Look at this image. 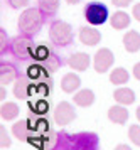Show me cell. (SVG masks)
I'll use <instances>...</instances> for the list:
<instances>
[{
	"label": "cell",
	"instance_id": "6da1fadb",
	"mask_svg": "<svg viewBox=\"0 0 140 150\" xmlns=\"http://www.w3.org/2000/svg\"><path fill=\"white\" fill-rule=\"evenodd\" d=\"M42 21H44V15L39 8H27V10H24V14H20L19 30L24 35L32 37L34 34H37L41 30Z\"/></svg>",
	"mask_w": 140,
	"mask_h": 150
},
{
	"label": "cell",
	"instance_id": "7a4b0ae2",
	"mask_svg": "<svg viewBox=\"0 0 140 150\" xmlns=\"http://www.w3.org/2000/svg\"><path fill=\"white\" fill-rule=\"evenodd\" d=\"M49 37L51 41L59 46V47H66L73 42V29L68 22L63 21H54L49 27Z\"/></svg>",
	"mask_w": 140,
	"mask_h": 150
},
{
	"label": "cell",
	"instance_id": "3957f363",
	"mask_svg": "<svg viewBox=\"0 0 140 150\" xmlns=\"http://www.w3.org/2000/svg\"><path fill=\"white\" fill-rule=\"evenodd\" d=\"M34 49H36V46L32 44L31 37L24 34L14 37L10 42V51H12L14 57L19 61H26V59L34 57Z\"/></svg>",
	"mask_w": 140,
	"mask_h": 150
},
{
	"label": "cell",
	"instance_id": "277c9868",
	"mask_svg": "<svg viewBox=\"0 0 140 150\" xmlns=\"http://www.w3.org/2000/svg\"><path fill=\"white\" fill-rule=\"evenodd\" d=\"M85 17L91 25H101L108 19V8L105 4L100 2H91L85 7Z\"/></svg>",
	"mask_w": 140,
	"mask_h": 150
},
{
	"label": "cell",
	"instance_id": "5b68a950",
	"mask_svg": "<svg viewBox=\"0 0 140 150\" xmlns=\"http://www.w3.org/2000/svg\"><path fill=\"white\" fill-rule=\"evenodd\" d=\"M74 118H76V111H74L71 103L61 101L59 105L56 106V110H54V122L58 123V125H61V127L69 125Z\"/></svg>",
	"mask_w": 140,
	"mask_h": 150
},
{
	"label": "cell",
	"instance_id": "8992f818",
	"mask_svg": "<svg viewBox=\"0 0 140 150\" xmlns=\"http://www.w3.org/2000/svg\"><path fill=\"white\" fill-rule=\"evenodd\" d=\"M93 62H95V71L96 73H107L108 69L112 68V64H113V52L107 47L100 49L95 54Z\"/></svg>",
	"mask_w": 140,
	"mask_h": 150
},
{
	"label": "cell",
	"instance_id": "52a82bcc",
	"mask_svg": "<svg viewBox=\"0 0 140 150\" xmlns=\"http://www.w3.org/2000/svg\"><path fill=\"white\" fill-rule=\"evenodd\" d=\"M68 66L74 71H86L90 68V56L85 52H76L71 54L68 59Z\"/></svg>",
	"mask_w": 140,
	"mask_h": 150
},
{
	"label": "cell",
	"instance_id": "ba28073f",
	"mask_svg": "<svg viewBox=\"0 0 140 150\" xmlns=\"http://www.w3.org/2000/svg\"><path fill=\"white\" fill-rule=\"evenodd\" d=\"M80 41L85 46H96L101 41L100 30H96L93 27H81L80 29Z\"/></svg>",
	"mask_w": 140,
	"mask_h": 150
},
{
	"label": "cell",
	"instance_id": "9c48e42d",
	"mask_svg": "<svg viewBox=\"0 0 140 150\" xmlns=\"http://www.w3.org/2000/svg\"><path fill=\"white\" fill-rule=\"evenodd\" d=\"M32 91H36V86L31 84L27 78H19L17 83H15V86H14V95H15V98H19V100L29 96Z\"/></svg>",
	"mask_w": 140,
	"mask_h": 150
},
{
	"label": "cell",
	"instance_id": "30bf717a",
	"mask_svg": "<svg viewBox=\"0 0 140 150\" xmlns=\"http://www.w3.org/2000/svg\"><path fill=\"white\" fill-rule=\"evenodd\" d=\"M123 46L128 52H137L140 51V34L137 30H128L123 35Z\"/></svg>",
	"mask_w": 140,
	"mask_h": 150
},
{
	"label": "cell",
	"instance_id": "8fae6325",
	"mask_svg": "<svg viewBox=\"0 0 140 150\" xmlns=\"http://www.w3.org/2000/svg\"><path fill=\"white\" fill-rule=\"evenodd\" d=\"M80 84H81L80 76L74 74V73H68V74H64L63 81H61V88L66 93H74L76 89L80 88Z\"/></svg>",
	"mask_w": 140,
	"mask_h": 150
},
{
	"label": "cell",
	"instance_id": "7c38bea8",
	"mask_svg": "<svg viewBox=\"0 0 140 150\" xmlns=\"http://www.w3.org/2000/svg\"><path fill=\"white\" fill-rule=\"evenodd\" d=\"M108 118L113 123H118V125H123V123L128 120V110L123 108L122 105H117V106H112L108 110Z\"/></svg>",
	"mask_w": 140,
	"mask_h": 150
},
{
	"label": "cell",
	"instance_id": "4fadbf2b",
	"mask_svg": "<svg viewBox=\"0 0 140 150\" xmlns=\"http://www.w3.org/2000/svg\"><path fill=\"white\" fill-rule=\"evenodd\" d=\"M15 78H17V69L9 62H2L0 64V83H2V86L12 83Z\"/></svg>",
	"mask_w": 140,
	"mask_h": 150
},
{
	"label": "cell",
	"instance_id": "5bb4252c",
	"mask_svg": "<svg viewBox=\"0 0 140 150\" xmlns=\"http://www.w3.org/2000/svg\"><path fill=\"white\" fill-rule=\"evenodd\" d=\"M110 24H112V27H113V29H117V30H122V29H127L128 25H130V17H128L127 12L118 10V12H115V14L112 15Z\"/></svg>",
	"mask_w": 140,
	"mask_h": 150
},
{
	"label": "cell",
	"instance_id": "9a60e30c",
	"mask_svg": "<svg viewBox=\"0 0 140 150\" xmlns=\"http://www.w3.org/2000/svg\"><path fill=\"white\" fill-rule=\"evenodd\" d=\"M74 103H76L78 106H83V108L91 106L95 103V93L91 89H81V91H78V93L74 95Z\"/></svg>",
	"mask_w": 140,
	"mask_h": 150
},
{
	"label": "cell",
	"instance_id": "2e32d148",
	"mask_svg": "<svg viewBox=\"0 0 140 150\" xmlns=\"http://www.w3.org/2000/svg\"><path fill=\"white\" fill-rule=\"evenodd\" d=\"M115 101H118L120 105H132L135 101V93L130 88H118L113 93Z\"/></svg>",
	"mask_w": 140,
	"mask_h": 150
},
{
	"label": "cell",
	"instance_id": "e0dca14e",
	"mask_svg": "<svg viewBox=\"0 0 140 150\" xmlns=\"http://www.w3.org/2000/svg\"><path fill=\"white\" fill-rule=\"evenodd\" d=\"M29 120H22V122H17L12 127L14 135L17 137L19 140H29V132L32 130V127H29Z\"/></svg>",
	"mask_w": 140,
	"mask_h": 150
},
{
	"label": "cell",
	"instance_id": "ac0fdd59",
	"mask_svg": "<svg viewBox=\"0 0 140 150\" xmlns=\"http://www.w3.org/2000/svg\"><path fill=\"white\" fill-rule=\"evenodd\" d=\"M53 56H54V51L49 47V46H46V44H39V46H36V49H34V57L32 59L41 61V62H47Z\"/></svg>",
	"mask_w": 140,
	"mask_h": 150
},
{
	"label": "cell",
	"instance_id": "d6986e66",
	"mask_svg": "<svg viewBox=\"0 0 140 150\" xmlns=\"http://www.w3.org/2000/svg\"><path fill=\"white\" fill-rule=\"evenodd\" d=\"M59 8V0H39V10L44 17H53Z\"/></svg>",
	"mask_w": 140,
	"mask_h": 150
},
{
	"label": "cell",
	"instance_id": "ffe728a7",
	"mask_svg": "<svg viewBox=\"0 0 140 150\" xmlns=\"http://www.w3.org/2000/svg\"><path fill=\"white\" fill-rule=\"evenodd\" d=\"M19 115V106L15 105V103H2V106H0V116H2V120H14L15 116Z\"/></svg>",
	"mask_w": 140,
	"mask_h": 150
},
{
	"label": "cell",
	"instance_id": "44dd1931",
	"mask_svg": "<svg viewBox=\"0 0 140 150\" xmlns=\"http://www.w3.org/2000/svg\"><path fill=\"white\" fill-rule=\"evenodd\" d=\"M128 78H130L128 71L123 68H117L110 73V81L113 83V84H125L128 81Z\"/></svg>",
	"mask_w": 140,
	"mask_h": 150
},
{
	"label": "cell",
	"instance_id": "7402d4cb",
	"mask_svg": "<svg viewBox=\"0 0 140 150\" xmlns=\"http://www.w3.org/2000/svg\"><path fill=\"white\" fill-rule=\"evenodd\" d=\"M128 137H130V140H132L135 145L140 147V127L139 125H132V127L128 128Z\"/></svg>",
	"mask_w": 140,
	"mask_h": 150
},
{
	"label": "cell",
	"instance_id": "603a6c76",
	"mask_svg": "<svg viewBox=\"0 0 140 150\" xmlns=\"http://www.w3.org/2000/svg\"><path fill=\"white\" fill-rule=\"evenodd\" d=\"M41 73H46V69L39 66V64H36V66H31V68L27 69V78H31V79H36V78H39Z\"/></svg>",
	"mask_w": 140,
	"mask_h": 150
},
{
	"label": "cell",
	"instance_id": "cb8c5ba5",
	"mask_svg": "<svg viewBox=\"0 0 140 150\" xmlns=\"http://www.w3.org/2000/svg\"><path fill=\"white\" fill-rule=\"evenodd\" d=\"M9 51V39H7L5 29H0V54L4 56Z\"/></svg>",
	"mask_w": 140,
	"mask_h": 150
},
{
	"label": "cell",
	"instance_id": "d4e9b609",
	"mask_svg": "<svg viewBox=\"0 0 140 150\" xmlns=\"http://www.w3.org/2000/svg\"><path fill=\"white\" fill-rule=\"evenodd\" d=\"M10 138L7 135V130L5 127H0V145H2V149H7V147H10Z\"/></svg>",
	"mask_w": 140,
	"mask_h": 150
},
{
	"label": "cell",
	"instance_id": "484cf974",
	"mask_svg": "<svg viewBox=\"0 0 140 150\" xmlns=\"http://www.w3.org/2000/svg\"><path fill=\"white\" fill-rule=\"evenodd\" d=\"M34 110H36V113H39V115H42V113H46L47 110H49V105H47L44 100H39V101L36 103V106H34Z\"/></svg>",
	"mask_w": 140,
	"mask_h": 150
},
{
	"label": "cell",
	"instance_id": "4316f807",
	"mask_svg": "<svg viewBox=\"0 0 140 150\" xmlns=\"http://www.w3.org/2000/svg\"><path fill=\"white\" fill-rule=\"evenodd\" d=\"M7 2H9L10 7H14V8H22V7H27L31 0H7Z\"/></svg>",
	"mask_w": 140,
	"mask_h": 150
},
{
	"label": "cell",
	"instance_id": "83f0119b",
	"mask_svg": "<svg viewBox=\"0 0 140 150\" xmlns=\"http://www.w3.org/2000/svg\"><path fill=\"white\" fill-rule=\"evenodd\" d=\"M113 2V5H117V7H120V8H123V7H127L128 4L132 2V0H112Z\"/></svg>",
	"mask_w": 140,
	"mask_h": 150
},
{
	"label": "cell",
	"instance_id": "f1b7e54d",
	"mask_svg": "<svg viewBox=\"0 0 140 150\" xmlns=\"http://www.w3.org/2000/svg\"><path fill=\"white\" fill-rule=\"evenodd\" d=\"M132 14H134V17L137 19V21L140 22V4H137L134 7V10H132Z\"/></svg>",
	"mask_w": 140,
	"mask_h": 150
},
{
	"label": "cell",
	"instance_id": "f546056e",
	"mask_svg": "<svg viewBox=\"0 0 140 150\" xmlns=\"http://www.w3.org/2000/svg\"><path fill=\"white\" fill-rule=\"evenodd\" d=\"M134 76L140 81V62H137V64L134 66Z\"/></svg>",
	"mask_w": 140,
	"mask_h": 150
},
{
	"label": "cell",
	"instance_id": "4dcf8cb0",
	"mask_svg": "<svg viewBox=\"0 0 140 150\" xmlns=\"http://www.w3.org/2000/svg\"><path fill=\"white\" fill-rule=\"evenodd\" d=\"M115 150H132L128 145H125V143H120V145H117L115 147Z\"/></svg>",
	"mask_w": 140,
	"mask_h": 150
},
{
	"label": "cell",
	"instance_id": "1f68e13d",
	"mask_svg": "<svg viewBox=\"0 0 140 150\" xmlns=\"http://www.w3.org/2000/svg\"><path fill=\"white\" fill-rule=\"evenodd\" d=\"M0 100H5V86H2L0 89Z\"/></svg>",
	"mask_w": 140,
	"mask_h": 150
},
{
	"label": "cell",
	"instance_id": "d6a6232c",
	"mask_svg": "<svg viewBox=\"0 0 140 150\" xmlns=\"http://www.w3.org/2000/svg\"><path fill=\"white\" fill-rule=\"evenodd\" d=\"M137 120H139V122H140V106H139V108H137Z\"/></svg>",
	"mask_w": 140,
	"mask_h": 150
},
{
	"label": "cell",
	"instance_id": "836d02e7",
	"mask_svg": "<svg viewBox=\"0 0 140 150\" xmlns=\"http://www.w3.org/2000/svg\"><path fill=\"white\" fill-rule=\"evenodd\" d=\"M68 4H78V2H80V0H66Z\"/></svg>",
	"mask_w": 140,
	"mask_h": 150
}]
</instances>
